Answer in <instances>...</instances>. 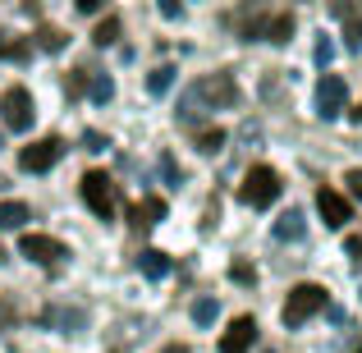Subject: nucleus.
Listing matches in <instances>:
<instances>
[{"label":"nucleus","mask_w":362,"mask_h":353,"mask_svg":"<svg viewBox=\"0 0 362 353\" xmlns=\"http://www.w3.org/2000/svg\"><path fill=\"white\" fill-rule=\"evenodd\" d=\"M175 79H179L175 64H156V69L147 74V92H151V97H165V92L175 88Z\"/></svg>","instance_id":"nucleus-16"},{"label":"nucleus","mask_w":362,"mask_h":353,"mask_svg":"<svg viewBox=\"0 0 362 353\" xmlns=\"http://www.w3.org/2000/svg\"><path fill=\"white\" fill-rule=\"evenodd\" d=\"M28 221H33L28 202H0V230H23Z\"/></svg>","instance_id":"nucleus-17"},{"label":"nucleus","mask_w":362,"mask_h":353,"mask_svg":"<svg viewBox=\"0 0 362 353\" xmlns=\"http://www.w3.org/2000/svg\"><path fill=\"white\" fill-rule=\"evenodd\" d=\"M74 5H78L83 14H97V9H101V0H74Z\"/></svg>","instance_id":"nucleus-32"},{"label":"nucleus","mask_w":362,"mask_h":353,"mask_svg":"<svg viewBox=\"0 0 362 353\" xmlns=\"http://www.w3.org/2000/svg\"><path fill=\"white\" fill-rule=\"evenodd\" d=\"M138 271L147 275V280H165L170 275V257L160 253V248H142L138 253Z\"/></svg>","instance_id":"nucleus-12"},{"label":"nucleus","mask_w":362,"mask_h":353,"mask_svg":"<svg viewBox=\"0 0 362 353\" xmlns=\"http://www.w3.org/2000/svg\"><path fill=\"white\" fill-rule=\"evenodd\" d=\"M262 37L266 42H275V46H284L293 37V14H271V18H262Z\"/></svg>","instance_id":"nucleus-13"},{"label":"nucleus","mask_w":362,"mask_h":353,"mask_svg":"<svg viewBox=\"0 0 362 353\" xmlns=\"http://www.w3.org/2000/svg\"><path fill=\"white\" fill-rule=\"evenodd\" d=\"M303 221H308V216H303L298 207H289V212L275 221V238H289V243H293V238H303V230H308Z\"/></svg>","instance_id":"nucleus-15"},{"label":"nucleus","mask_w":362,"mask_h":353,"mask_svg":"<svg viewBox=\"0 0 362 353\" xmlns=\"http://www.w3.org/2000/svg\"><path fill=\"white\" fill-rule=\"evenodd\" d=\"M230 280H234V284H257V266L234 262V266H230Z\"/></svg>","instance_id":"nucleus-25"},{"label":"nucleus","mask_w":362,"mask_h":353,"mask_svg":"<svg viewBox=\"0 0 362 353\" xmlns=\"http://www.w3.org/2000/svg\"><path fill=\"white\" fill-rule=\"evenodd\" d=\"M344 253H349V257H354V262L362 266V234H349V238H344Z\"/></svg>","instance_id":"nucleus-30"},{"label":"nucleus","mask_w":362,"mask_h":353,"mask_svg":"<svg viewBox=\"0 0 362 353\" xmlns=\"http://www.w3.org/2000/svg\"><path fill=\"white\" fill-rule=\"evenodd\" d=\"M216 312H221V303H216L211 294L193 303V321H197V326H211V321H216Z\"/></svg>","instance_id":"nucleus-22"},{"label":"nucleus","mask_w":362,"mask_h":353,"mask_svg":"<svg viewBox=\"0 0 362 353\" xmlns=\"http://www.w3.org/2000/svg\"><path fill=\"white\" fill-rule=\"evenodd\" d=\"M160 353H188V349H179V345H170V349H160Z\"/></svg>","instance_id":"nucleus-34"},{"label":"nucleus","mask_w":362,"mask_h":353,"mask_svg":"<svg viewBox=\"0 0 362 353\" xmlns=\"http://www.w3.org/2000/svg\"><path fill=\"white\" fill-rule=\"evenodd\" d=\"M330 60H335V42H330V37L321 33V42H317V64H321V69H326Z\"/></svg>","instance_id":"nucleus-26"},{"label":"nucleus","mask_w":362,"mask_h":353,"mask_svg":"<svg viewBox=\"0 0 362 353\" xmlns=\"http://www.w3.org/2000/svg\"><path fill=\"white\" fill-rule=\"evenodd\" d=\"M37 46H42L46 55L64 51V33H60V28H37Z\"/></svg>","instance_id":"nucleus-20"},{"label":"nucleus","mask_w":362,"mask_h":353,"mask_svg":"<svg viewBox=\"0 0 362 353\" xmlns=\"http://www.w3.org/2000/svg\"><path fill=\"white\" fill-rule=\"evenodd\" d=\"M193 142H197V151L216 156V151L225 147V129H216V124H211V129H197V133H193Z\"/></svg>","instance_id":"nucleus-18"},{"label":"nucleus","mask_w":362,"mask_h":353,"mask_svg":"<svg viewBox=\"0 0 362 353\" xmlns=\"http://www.w3.org/2000/svg\"><path fill=\"white\" fill-rule=\"evenodd\" d=\"M64 156V142L60 138H37L28 142L23 151H18V170H28V175H46V170H55Z\"/></svg>","instance_id":"nucleus-6"},{"label":"nucleus","mask_w":362,"mask_h":353,"mask_svg":"<svg viewBox=\"0 0 362 353\" xmlns=\"http://www.w3.org/2000/svg\"><path fill=\"white\" fill-rule=\"evenodd\" d=\"M344 42H349V51H362V18H358V14H349V23H344Z\"/></svg>","instance_id":"nucleus-23"},{"label":"nucleus","mask_w":362,"mask_h":353,"mask_svg":"<svg viewBox=\"0 0 362 353\" xmlns=\"http://www.w3.org/2000/svg\"><path fill=\"white\" fill-rule=\"evenodd\" d=\"M160 175H165V184H170V188L184 184V170H179V161H175V156H160Z\"/></svg>","instance_id":"nucleus-24"},{"label":"nucleus","mask_w":362,"mask_h":353,"mask_svg":"<svg viewBox=\"0 0 362 353\" xmlns=\"http://www.w3.org/2000/svg\"><path fill=\"white\" fill-rule=\"evenodd\" d=\"M317 212H321V221H326L330 230H344V225L354 221V207H349V197L335 193V188H317Z\"/></svg>","instance_id":"nucleus-9"},{"label":"nucleus","mask_w":362,"mask_h":353,"mask_svg":"<svg viewBox=\"0 0 362 353\" xmlns=\"http://www.w3.org/2000/svg\"><path fill=\"white\" fill-rule=\"evenodd\" d=\"M344 106H349L344 79H339V74H326V79L317 83V115L321 120H339V115H344Z\"/></svg>","instance_id":"nucleus-8"},{"label":"nucleus","mask_w":362,"mask_h":353,"mask_svg":"<svg viewBox=\"0 0 362 353\" xmlns=\"http://www.w3.org/2000/svg\"><path fill=\"white\" fill-rule=\"evenodd\" d=\"M197 88V97H202V106L206 110H230V106H239V83H234V74H206L202 83H193Z\"/></svg>","instance_id":"nucleus-4"},{"label":"nucleus","mask_w":362,"mask_h":353,"mask_svg":"<svg viewBox=\"0 0 362 353\" xmlns=\"http://www.w3.org/2000/svg\"><path fill=\"white\" fill-rule=\"evenodd\" d=\"M275 197H280V175H275L271 166H252L243 175V184H239V202L262 212V207H271Z\"/></svg>","instance_id":"nucleus-3"},{"label":"nucleus","mask_w":362,"mask_h":353,"mask_svg":"<svg viewBox=\"0 0 362 353\" xmlns=\"http://www.w3.org/2000/svg\"><path fill=\"white\" fill-rule=\"evenodd\" d=\"M252 345H257V321L243 312V317H234L230 330L221 335V353H252Z\"/></svg>","instance_id":"nucleus-10"},{"label":"nucleus","mask_w":362,"mask_h":353,"mask_svg":"<svg viewBox=\"0 0 362 353\" xmlns=\"http://www.w3.org/2000/svg\"><path fill=\"white\" fill-rule=\"evenodd\" d=\"M344 184H349V193H354L358 202H362V166H358V170H349V175H344Z\"/></svg>","instance_id":"nucleus-29"},{"label":"nucleus","mask_w":362,"mask_h":353,"mask_svg":"<svg viewBox=\"0 0 362 353\" xmlns=\"http://www.w3.org/2000/svg\"><path fill=\"white\" fill-rule=\"evenodd\" d=\"M0 115H5V129H9V133H28V129H33V115H37L33 92L14 83V88L0 97Z\"/></svg>","instance_id":"nucleus-5"},{"label":"nucleus","mask_w":362,"mask_h":353,"mask_svg":"<svg viewBox=\"0 0 362 353\" xmlns=\"http://www.w3.org/2000/svg\"><path fill=\"white\" fill-rule=\"evenodd\" d=\"M78 188H83V202H88V212L97 216V221H115L119 197H115V184H110L106 170H88Z\"/></svg>","instance_id":"nucleus-2"},{"label":"nucleus","mask_w":362,"mask_h":353,"mask_svg":"<svg viewBox=\"0 0 362 353\" xmlns=\"http://www.w3.org/2000/svg\"><path fill=\"white\" fill-rule=\"evenodd\" d=\"M317 312H326V289L312 284V280H303V284L289 289V299H284V308H280V321L289 330H298V326H308Z\"/></svg>","instance_id":"nucleus-1"},{"label":"nucleus","mask_w":362,"mask_h":353,"mask_svg":"<svg viewBox=\"0 0 362 353\" xmlns=\"http://www.w3.org/2000/svg\"><path fill=\"white\" fill-rule=\"evenodd\" d=\"M83 147H88V151H106L110 138H106V133H97V129H88V133H83Z\"/></svg>","instance_id":"nucleus-27"},{"label":"nucleus","mask_w":362,"mask_h":353,"mask_svg":"<svg viewBox=\"0 0 362 353\" xmlns=\"http://www.w3.org/2000/svg\"><path fill=\"white\" fill-rule=\"evenodd\" d=\"M160 221H165V202H160V197H142V202L129 207L133 230H151V225H160Z\"/></svg>","instance_id":"nucleus-11"},{"label":"nucleus","mask_w":362,"mask_h":353,"mask_svg":"<svg viewBox=\"0 0 362 353\" xmlns=\"http://www.w3.org/2000/svg\"><path fill=\"white\" fill-rule=\"evenodd\" d=\"M156 9H160V18H179V14H184L179 0H156Z\"/></svg>","instance_id":"nucleus-31"},{"label":"nucleus","mask_w":362,"mask_h":353,"mask_svg":"<svg viewBox=\"0 0 362 353\" xmlns=\"http://www.w3.org/2000/svg\"><path fill=\"white\" fill-rule=\"evenodd\" d=\"M88 79H92V69H74V74H69V97H83Z\"/></svg>","instance_id":"nucleus-28"},{"label":"nucleus","mask_w":362,"mask_h":353,"mask_svg":"<svg viewBox=\"0 0 362 353\" xmlns=\"http://www.w3.org/2000/svg\"><path fill=\"white\" fill-rule=\"evenodd\" d=\"M349 115H354V120L362 124V101H358V106H354V110H349Z\"/></svg>","instance_id":"nucleus-33"},{"label":"nucleus","mask_w":362,"mask_h":353,"mask_svg":"<svg viewBox=\"0 0 362 353\" xmlns=\"http://www.w3.org/2000/svg\"><path fill=\"white\" fill-rule=\"evenodd\" d=\"M119 28H124V23H119L115 14H110V18H101V23L92 28V42H97V46H115V42H119Z\"/></svg>","instance_id":"nucleus-19"},{"label":"nucleus","mask_w":362,"mask_h":353,"mask_svg":"<svg viewBox=\"0 0 362 353\" xmlns=\"http://www.w3.org/2000/svg\"><path fill=\"white\" fill-rule=\"evenodd\" d=\"M88 92H92V101H97V106H106V101L115 97V79H106V74H97V79L88 83Z\"/></svg>","instance_id":"nucleus-21"},{"label":"nucleus","mask_w":362,"mask_h":353,"mask_svg":"<svg viewBox=\"0 0 362 353\" xmlns=\"http://www.w3.org/2000/svg\"><path fill=\"white\" fill-rule=\"evenodd\" d=\"M18 253H23L28 262H37V266H60L64 257H69V248H64L60 238H51V234H23L18 238Z\"/></svg>","instance_id":"nucleus-7"},{"label":"nucleus","mask_w":362,"mask_h":353,"mask_svg":"<svg viewBox=\"0 0 362 353\" xmlns=\"http://www.w3.org/2000/svg\"><path fill=\"white\" fill-rule=\"evenodd\" d=\"M0 60H14V64L33 60V42H23L14 33H0Z\"/></svg>","instance_id":"nucleus-14"}]
</instances>
